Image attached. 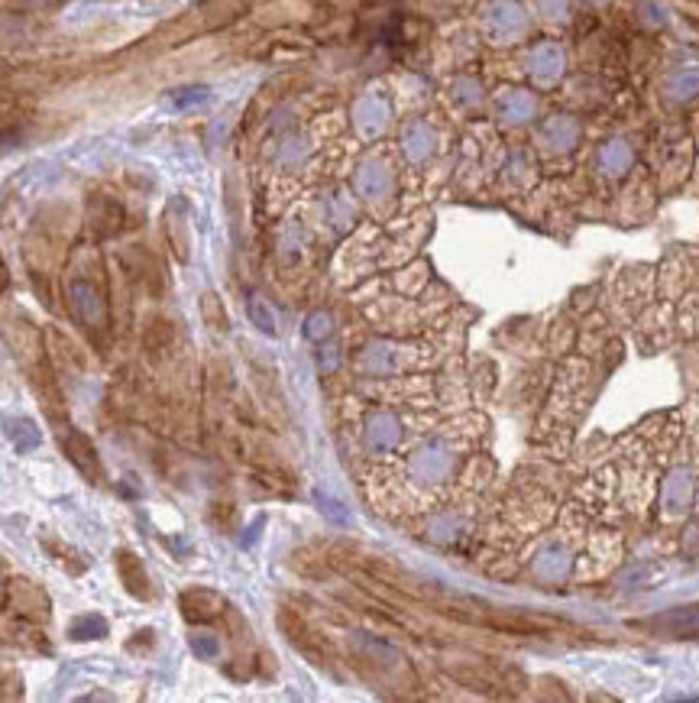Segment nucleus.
Segmentation results:
<instances>
[{
	"label": "nucleus",
	"mask_w": 699,
	"mask_h": 703,
	"mask_svg": "<svg viewBox=\"0 0 699 703\" xmlns=\"http://www.w3.org/2000/svg\"><path fill=\"white\" fill-rule=\"evenodd\" d=\"M655 626H661L667 632H677V635L699 632V606H687V610H677L670 616H661V620H655Z\"/></svg>",
	"instance_id": "f257e3e1"
},
{
	"label": "nucleus",
	"mask_w": 699,
	"mask_h": 703,
	"mask_svg": "<svg viewBox=\"0 0 699 703\" xmlns=\"http://www.w3.org/2000/svg\"><path fill=\"white\" fill-rule=\"evenodd\" d=\"M7 286V276H3V266H0V289Z\"/></svg>",
	"instance_id": "f03ea898"
}]
</instances>
